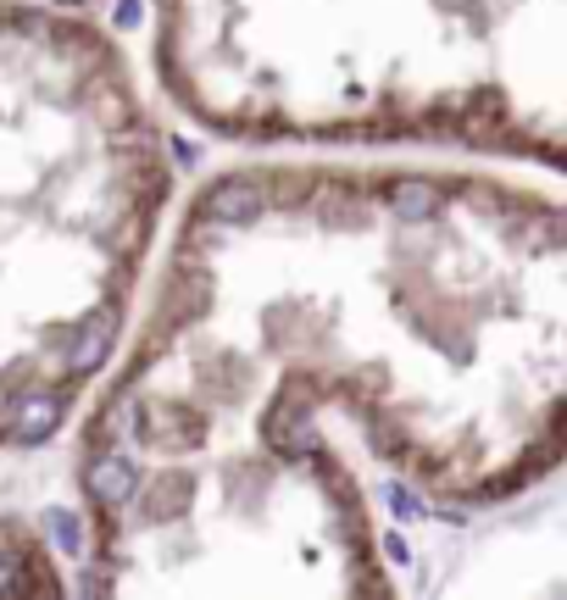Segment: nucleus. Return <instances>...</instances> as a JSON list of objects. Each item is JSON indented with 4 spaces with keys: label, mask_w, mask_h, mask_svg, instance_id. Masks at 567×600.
<instances>
[{
    "label": "nucleus",
    "mask_w": 567,
    "mask_h": 600,
    "mask_svg": "<svg viewBox=\"0 0 567 600\" xmlns=\"http://www.w3.org/2000/svg\"><path fill=\"white\" fill-rule=\"evenodd\" d=\"M73 594H434L561 489L567 195L406 151L179 184L62 434Z\"/></svg>",
    "instance_id": "nucleus-1"
},
{
    "label": "nucleus",
    "mask_w": 567,
    "mask_h": 600,
    "mask_svg": "<svg viewBox=\"0 0 567 600\" xmlns=\"http://www.w3.org/2000/svg\"><path fill=\"white\" fill-rule=\"evenodd\" d=\"M145 73L217 151L567 173V0H145Z\"/></svg>",
    "instance_id": "nucleus-2"
},
{
    "label": "nucleus",
    "mask_w": 567,
    "mask_h": 600,
    "mask_svg": "<svg viewBox=\"0 0 567 600\" xmlns=\"http://www.w3.org/2000/svg\"><path fill=\"white\" fill-rule=\"evenodd\" d=\"M184 145L118 29L0 0V456L62 445L101 378Z\"/></svg>",
    "instance_id": "nucleus-3"
},
{
    "label": "nucleus",
    "mask_w": 567,
    "mask_h": 600,
    "mask_svg": "<svg viewBox=\"0 0 567 600\" xmlns=\"http://www.w3.org/2000/svg\"><path fill=\"white\" fill-rule=\"evenodd\" d=\"M0 478V600L73 594V511L68 495L18 500Z\"/></svg>",
    "instance_id": "nucleus-4"
},
{
    "label": "nucleus",
    "mask_w": 567,
    "mask_h": 600,
    "mask_svg": "<svg viewBox=\"0 0 567 600\" xmlns=\"http://www.w3.org/2000/svg\"><path fill=\"white\" fill-rule=\"evenodd\" d=\"M34 7H62V12H107V7H118V0H34Z\"/></svg>",
    "instance_id": "nucleus-5"
}]
</instances>
